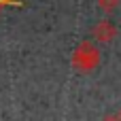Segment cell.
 <instances>
[{"mask_svg": "<svg viewBox=\"0 0 121 121\" xmlns=\"http://www.w3.org/2000/svg\"><path fill=\"white\" fill-rule=\"evenodd\" d=\"M98 6H100L104 13H113V11L119 6V0H98Z\"/></svg>", "mask_w": 121, "mask_h": 121, "instance_id": "obj_3", "label": "cell"}, {"mask_svg": "<svg viewBox=\"0 0 121 121\" xmlns=\"http://www.w3.org/2000/svg\"><path fill=\"white\" fill-rule=\"evenodd\" d=\"M102 121H121V117H119V113H117V115H106Z\"/></svg>", "mask_w": 121, "mask_h": 121, "instance_id": "obj_4", "label": "cell"}, {"mask_svg": "<svg viewBox=\"0 0 121 121\" xmlns=\"http://www.w3.org/2000/svg\"><path fill=\"white\" fill-rule=\"evenodd\" d=\"M119 117H121V111H119Z\"/></svg>", "mask_w": 121, "mask_h": 121, "instance_id": "obj_6", "label": "cell"}, {"mask_svg": "<svg viewBox=\"0 0 121 121\" xmlns=\"http://www.w3.org/2000/svg\"><path fill=\"white\" fill-rule=\"evenodd\" d=\"M91 34H94V38H96L98 43H111V40L117 36V28H115V23H113L111 19H100V21L94 26Z\"/></svg>", "mask_w": 121, "mask_h": 121, "instance_id": "obj_2", "label": "cell"}, {"mask_svg": "<svg viewBox=\"0 0 121 121\" xmlns=\"http://www.w3.org/2000/svg\"><path fill=\"white\" fill-rule=\"evenodd\" d=\"M6 4H13V0H0V11H2Z\"/></svg>", "mask_w": 121, "mask_h": 121, "instance_id": "obj_5", "label": "cell"}, {"mask_svg": "<svg viewBox=\"0 0 121 121\" xmlns=\"http://www.w3.org/2000/svg\"><path fill=\"white\" fill-rule=\"evenodd\" d=\"M100 64V51L94 43L83 40L72 53V68L77 72H91Z\"/></svg>", "mask_w": 121, "mask_h": 121, "instance_id": "obj_1", "label": "cell"}]
</instances>
